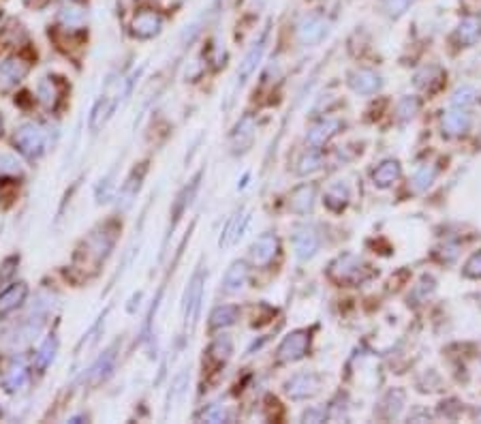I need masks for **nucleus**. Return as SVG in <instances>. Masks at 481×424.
<instances>
[{
    "instance_id": "nucleus-1",
    "label": "nucleus",
    "mask_w": 481,
    "mask_h": 424,
    "mask_svg": "<svg viewBox=\"0 0 481 424\" xmlns=\"http://www.w3.org/2000/svg\"><path fill=\"white\" fill-rule=\"evenodd\" d=\"M370 266L360 260L358 255L353 253H344L340 257H336L330 264V277L336 283H344V285H360L366 279H370Z\"/></svg>"
},
{
    "instance_id": "nucleus-2",
    "label": "nucleus",
    "mask_w": 481,
    "mask_h": 424,
    "mask_svg": "<svg viewBox=\"0 0 481 424\" xmlns=\"http://www.w3.org/2000/svg\"><path fill=\"white\" fill-rule=\"evenodd\" d=\"M45 142H47V135H45L41 124H37V122H24L13 135L15 148L28 159H37L43 155Z\"/></svg>"
},
{
    "instance_id": "nucleus-3",
    "label": "nucleus",
    "mask_w": 481,
    "mask_h": 424,
    "mask_svg": "<svg viewBox=\"0 0 481 424\" xmlns=\"http://www.w3.org/2000/svg\"><path fill=\"white\" fill-rule=\"evenodd\" d=\"M311 345V334L306 330H295L283 339V343L278 345V358L283 362H295L301 360L308 352Z\"/></svg>"
},
{
    "instance_id": "nucleus-4",
    "label": "nucleus",
    "mask_w": 481,
    "mask_h": 424,
    "mask_svg": "<svg viewBox=\"0 0 481 424\" xmlns=\"http://www.w3.org/2000/svg\"><path fill=\"white\" fill-rule=\"evenodd\" d=\"M116 234H118V230H114L112 226H103V228L96 230L88 238L86 251L94 260V264H100V262H103L110 255V251H112L114 244H116Z\"/></svg>"
},
{
    "instance_id": "nucleus-5",
    "label": "nucleus",
    "mask_w": 481,
    "mask_h": 424,
    "mask_svg": "<svg viewBox=\"0 0 481 424\" xmlns=\"http://www.w3.org/2000/svg\"><path fill=\"white\" fill-rule=\"evenodd\" d=\"M116 358H118V343H114L112 347H107L103 354H100L94 364L88 368L86 373V378L84 382L90 384V386H98V384H103L110 375H112V371L116 366Z\"/></svg>"
},
{
    "instance_id": "nucleus-6",
    "label": "nucleus",
    "mask_w": 481,
    "mask_h": 424,
    "mask_svg": "<svg viewBox=\"0 0 481 424\" xmlns=\"http://www.w3.org/2000/svg\"><path fill=\"white\" fill-rule=\"evenodd\" d=\"M163 15L157 13V11H139L135 17H133V24H131V33L133 37L137 39H152L157 37L161 31H163Z\"/></svg>"
},
{
    "instance_id": "nucleus-7",
    "label": "nucleus",
    "mask_w": 481,
    "mask_h": 424,
    "mask_svg": "<svg viewBox=\"0 0 481 424\" xmlns=\"http://www.w3.org/2000/svg\"><path fill=\"white\" fill-rule=\"evenodd\" d=\"M204 285H206V272L197 270L193 274V279L186 287V296H184V319L186 321H195L199 313L201 298H204Z\"/></svg>"
},
{
    "instance_id": "nucleus-8",
    "label": "nucleus",
    "mask_w": 481,
    "mask_h": 424,
    "mask_svg": "<svg viewBox=\"0 0 481 424\" xmlns=\"http://www.w3.org/2000/svg\"><path fill=\"white\" fill-rule=\"evenodd\" d=\"M327 33V22L321 15H306L297 26V41L301 45H315Z\"/></svg>"
},
{
    "instance_id": "nucleus-9",
    "label": "nucleus",
    "mask_w": 481,
    "mask_h": 424,
    "mask_svg": "<svg viewBox=\"0 0 481 424\" xmlns=\"http://www.w3.org/2000/svg\"><path fill=\"white\" fill-rule=\"evenodd\" d=\"M317 392H319V378L311 371L297 373V375H293L287 382V394L291 398H295V401H299V398L315 396Z\"/></svg>"
},
{
    "instance_id": "nucleus-10",
    "label": "nucleus",
    "mask_w": 481,
    "mask_h": 424,
    "mask_svg": "<svg viewBox=\"0 0 481 424\" xmlns=\"http://www.w3.org/2000/svg\"><path fill=\"white\" fill-rule=\"evenodd\" d=\"M278 236L276 234H263V236H259L255 242H252V246H250V260H252V264L255 266H268L274 257H276V253H278Z\"/></svg>"
},
{
    "instance_id": "nucleus-11",
    "label": "nucleus",
    "mask_w": 481,
    "mask_h": 424,
    "mask_svg": "<svg viewBox=\"0 0 481 424\" xmlns=\"http://www.w3.org/2000/svg\"><path fill=\"white\" fill-rule=\"evenodd\" d=\"M255 118L252 116H244L238 124L236 129L231 133V139H229V146H231V153L234 155H240V153H246L252 139H255Z\"/></svg>"
},
{
    "instance_id": "nucleus-12",
    "label": "nucleus",
    "mask_w": 481,
    "mask_h": 424,
    "mask_svg": "<svg viewBox=\"0 0 481 424\" xmlns=\"http://www.w3.org/2000/svg\"><path fill=\"white\" fill-rule=\"evenodd\" d=\"M28 296V285L26 283H11L7 289L0 291V317H5L13 311H17Z\"/></svg>"
},
{
    "instance_id": "nucleus-13",
    "label": "nucleus",
    "mask_w": 481,
    "mask_h": 424,
    "mask_svg": "<svg viewBox=\"0 0 481 424\" xmlns=\"http://www.w3.org/2000/svg\"><path fill=\"white\" fill-rule=\"evenodd\" d=\"M265 47H268V28L261 33V37L257 39V43L250 47V52L246 54V58L242 60L240 65V71H238V80L240 84H244L250 76H252V71L257 69V65L261 62L263 54H265Z\"/></svg>"
},
{
    "instance_id": "nucleus-14",
    "label": "nucleus",
    "mask_w": 481,
    "mask_h": 424,
    "mask_svg": "<svg viewBox=\"0 0 481 424\" xmlns=\"http://www.w3.org/2000/svg\"><path fill=\"white\" fill-rule=\"evenodd\" d=\"M28 69L30 67H28L26 60H21L17 56H11V58L0 62V82H3L5 88L15 86V84H19L24 78L28 76Z\"/></svg>"
},
{
    "instance_id": "nucleus-15",
    "label": "nucleus",
    "mask_w": 481,
    "mask_h": 424,
    "mask_svg": "<svg viewBox=\"0 0 481 424\" xmlns=\"http://www.w3.org/2000/svg\"><path fill=\"white\" fill-rule=\"evenodd\" d=\"M293 244L299 260H311L319 251V236L313 228H299L293 236Z\"/></svg>"
},
{
    "instance_id": "nucleus-16",
    "label": "nucleus",
    "mask_w": 481,
    "mask_h": 424,
    "mask_svg": "<svg viewBox=\"0 0 481 424\" xmlns=\"http://www.w3.org/2000/svg\"><path fill=\"white\" fill-rule=\"evenodd\" d=\"M37 99L41 101L43 108L47 110H56L60 99H62V92H60V86H58V80L56 78H41L39 84H37Z\"/></svg>"
},
{
    "instance_id": "nucleus-17",
    "label": "nucleus",
    "mask_w": 481,
    "mask_h": 424,
    "mask_svg": "<svg viewBox=\"0 0 481 424\" xmlns=\"http://www.w3.org/2000/svg\"><path fill=\"white\" fill-rule=\"evenodd\" d=\"M445 80V71L439 65H428L415 73V86L426 92H435L443 86Z\"/></svg>"
},
{
    "instance_id": "nucleus-18",
    "label": "nucleus",
    "mask_w": 481,
    "mask_h": 424,
    "mask_svg": "<svg viewBox=\"0 0 481 424\" xmlns=\"http://www.w3.org/2000/svg\"><path fill=\"white\" fill-rule=\"evenodd\" d=\"M340 127H342V122L336 120V118H325V120H321L319 124H315V127L311 129V133H308V144H311L313 148H319V146L327 144V142H330V139L338 133Z\"/></svg>"
},
{
    "instance_id": "nucleus-19",
    "label": "nucleus",
    "mask_w": 481,
    "mask_h": 424,
    "mask_svg": "<svg viewBox=\"0 0 481 424\" xmlns=\"http://www.w3.org/2000/svg\"><path fill=\"white\" fill-rule=\"evenodd\" d=\"M28 382H30L28 368L24 366L21 362H13V364L5 371L3 388H5L9 394H15V392H21L24 388H26V386H28Z\"/></svg>"
},
{
    "instance_id": "nucleus-20",
    "label": "nucleus",
    "mask_w": 481,
    "mask_h": 424,
    "mask_svg": "<svg viewBox=\"0 0 481 424\" xmlns=\"http://www.w3.org/2000/svg\"><path fill=\"white\" fill-rule=\"evenodd\" d=\"M349 84H351L353 90L360 92V94H372V92H376L378 88L383 86V80L378 78L374 71L360 69V71H356V73L351 76Z\"/></svg>"
},
{
    "instance_id": "nucleus-21",
    "label": "nucleus",
    "mask_w": 481,
    "mask_h": 424,
    "mask_svg": "<svg viewBox=\"0 0 481 424\" xmlns=\"http://www.w3.org/2000/svg\"><path fill=\"white\" fill-rule=\"evenodd\" d=\"M315 206V187L313 185H301L297 187L289 197V210L295 214H306Z\"/></svg>"
},
{
    "instance_id": "nucleus-22",
    "label": "nucleus",
    "mask_w": 481,
    "mask_h": 424,
    "mask_svg": "<svg viewBox=\"0 0 481 424\" xmlns=\"http://www.w3.org/2000/svg\"><path fill=\"white\" fill-rule=\"evenodd\" d=\"M349 199H351V189H349V185H347L344 180H338V183H334L330 189L325 191L323 202H325V206L330 208V210L340 212V210L347 208Z\"/></svg>"
},
{
    "instance_id": "nucleus-23",
    "label": "nucleus",
    "mask_w": 481,
    "mask_h": 424,
    "mask_svg": "<svg viewBox=\"0 0 481 424\" xmlns=\"http://www.w3.org/2000/svg\"><path fill=\"white\" fill-rule=\"evenodd\" d=\"M443 133L447 135H462L469 131L471 127V116L464 112V108L460 110H451L443 116Z\"/></svg>"
},
{
    "instance_id": "nucleus-24",
    "label": "nucleus",
    "mask_w": 481,
    "mask_h": 424,
    "mask_svg": "<svg viewBox=\"0 0 481 424\" xmlns=\"http://www.w3.org/2000/svg\"><path fill=\"white\" fill-rule=\"evenodd\" d=\"M400 176H402V167H400V163H398L396 159H387V161H383L381 165H378V167L372 171V180H374V185H376V187H381V189L392 187V185H394Z\"/></svg>"
},
{
    "instance_id": "nucleus-25",
    "label": "nucleus",
    "mask_w": 481,
    "mask_h": 424,
    "mask_svg": "<svg viewBox=\"0 0 481 424\" xmlns=\"http://www.w3.org/2000/svg\"><path fill=\"white\" fill-rule=\"evenodd\" d=\"M248 221H250V214L248 212H238L231 217V221L227 223V228L220 236V246H231L240 240V236L244 234L246 226H248Z\"/></svg>"
},
{
    "instance_id": "nucleus-26",
    "label": "nucleus",
    "mask_w": 481,
    "mask_h": 424,
    "mask_svg": "<svg viewBox=\"0 0 481 424\" xmlns=\"http://www.w3.org/2000/svg\"><path fill=\"white\" fill-rule=\"evenodd\" d=\"M246 279H248V268H246V264H244V262H234V264L229 266V270H227L225 279H222V289H225L227 294H236V291H240V289L244 287Z\"/></svg>"
},
{
    "instance_id": "nucleus-27",
    "label": "nucleus",
    "mask_w": 481,
    "mask_h": 424,
    "mask_svg": "<svg viewBox=\"0 0 481 424\" xmlns=\"http://www.w3.org/2000/svg\"><path fill=\"white\" fill-rule=\"evenodd\" d=\"M56 352H58V339H56L54 334H49V337L41 343V347L37 349V354H35V366H37L39 373L47 371V366L54 362Z\"/></svg>"
},
{
    "instance_id": "nucleus-28",
    "label": "nucleus",
    "mask_w": 481,
    "mask_h": 424,
    "mask_svg": "<svg viewBox=\"0 0 481 424\" xmlns=\"http://www.w3.org/2000/svg\"><path fill=\"white\" fill-rule=\"evenodd\" d=\"M402 405H404V392L396 388V390H390L381 398V403H378L376 412L381 418H396L402 412Z\"/></svg>"
},
{
    "instance_id": "nucleus-29",
    "label": "nucleus",
    "mask_w": 481,
    "mask_h": 424,
    "mask_svg": "<svg viewBox=\"0 0 481 424\" xmlns=\"http://www.w3.org/2000/svg\"><path fill=\"white\" fill-rule=\"evenodd\" d=\"M455 35H458V41H460L462 45H473V43H477V41L481 39V19H479V17H473V15L464 17V19L460 22L458 31H455Z\"/></svg>"
},
{
    "instance_id": "nucleus-30",
    "label": "nucleus",
    "mask_w": 481,
    "mask_h": 424,
    "mask_svg": "<svg viewBox=\"0 0 481 424\" xmlns=\"http://www.w3.org/2000/svg\"><path fill=\"white\" fill-rule=\"evenodd\" d=\"M240 317V309L234 305H222L216 307L210 315V328H227V326H234Z\"/></svg>"
},
{
    "instance_id": "nucleus-31",
    "label": "nucleus",
    "mask_w": 481,
    "mask_h": 424,
    "mask_svg": "<svg viewBox=\"0 0 481 424\" xmlns=\"http://www.w3.org/2000/svg\"><path fill=\"white\" fill-rule=\"evenodd\" d=\"M143 176H146V167H139V171L133 169V173H131V176L126 178V183L122 185V189H120V202H122L124 208L129 206V204L133 202V199H135V195L139 193V187H141Z\"/></svg>"
},
{
    "instance_id": "nucleus-32",
    "label": "nucleus",
    "mask_w": 481,
    "mask_h": 424,
    "mask_svg": "<svg viewBox=\"0 0 481 424\" xmlns=\"http://www.w3.org/2000/svg\"><path fill=\"white\" fill-rule=\"evenodd\" d=\"M231 354H234V343H231L229 337H218L208 349L210 360H214L216 364H225L227 360L231 358Z\"/></svg>"
},
{
    "instance_id": "nucleus-33",
    "label": "nucleus",
    "mask_w": 481,
    "mask_h": 424,
    "mask_svg": "<svg viewBox=\"0 0 481 424\" xmlns=\"http://www.w3.org/2000/svg\"><path fill=\"white\" fill-rule=\"evenodd\" d=\"M435 178H437V167H435L432 163L421 165V167L417 169V173L413 176V180H411V187H413V191L421 193V191H426L430 185L435 183Z\"/></svg>"
},
{
    "instance_id": "nucleus-34",
    "label": "nucleus",
    "mask_w": 481,
    "mask_h": 424,
    "mask_svg": "<svg viewBox=\"0 0 481 424\" xmlns=\"http://www.w3.org/2000/svg\"><path fill=\"white\" fill-rule=\"evenodd\" d=\"M84 19H86V15H84V9H80V7H67V9L60 11V22L64 24L67 28L82 26Z\"/></svg>"
},
{
    "instance_id": "nucleus-35",
    "label": "nucleus",
    "mask_w": 481,
    "mask_h": 424,
    "mask_svg": "<svg viewBox=\"0 0 481 424\" xmlns=\"http://www.w3.org/2000/svg\"><path fill=\"white\" fill-rule=\"evenodd\" d=\"M321 165H323V157H321V153L313 151V153H308V155H304V157H301L297 171L301 173V176H306V173H311V171H317Z\"/></svg>"
},
{
    "instance_id": "nucleus-36",
    "label": "nucleus",
    "mask_w": 481,
    "mask_h": 424,
    "mask_svg": "<svg viewBox=\"0 0 481 424\" xmlns=\"http://www.w3.org/2000/svg\"><path fill=\"white\" fill-rule=\"evenodd\" d=\"M419 110V101L415 96H404L402 101L398 103V118L400 120H409L417 114Z\"/></svg>"
},
{
    "instance_id": "nucleus-37",
    "label": "nucleus",
    "mask_w": 481,
    "mask_h": 424,
    "mask_svg": "<svg viewBox=\"0 0 481 424\" xmlns=\"http://www.w3.org/2000/svg\"><path fill=\"white\" fill-rule=\"evenodd\" d=\"M475 96H477V92H475L471 86H462V88H458V90L453 92L451 103H453L455 108H466V105L475 103Z\"/></svg>"
},
{
    "instance_id": "nucleus-38",
    "label": "nucleus",
    "mask_w": 481,
    "mask_h": 424,
    "mask_svg": "<svg viewBox=\"0 0 481 424\" xmlns=\"http://www.w3.org/2000/svg\"><path fill=\"white\" fill-rule=\"evenodd\" d=\"M17 264H19V257L11 255L3 262V266H0V285H5L7 281L13 279V274L17 272Z\"/></svg>"
},
{
    "instance_id": "nucleus-39",
    "label": "nucleus",
    "mask_w": 481,
    "mask_h": 424,
    "mask_svg": "<svg viewBox=\"0 0 481 424\" xmlns=\"http://www.w3.org/2000/svg\"><path fill=\"white\" fill-rule=\"evenodd\" d=\"M413 3H415V0H385V11L392 17H400Z\"/></svg>"
},
{
    "instance_id": "nucleus-40",
    "label": "nucleus",
    "mask_w": 481,
    "mask_h": 424,
    "mask_svg": "<svg viewBox=\"0 0 481 424\" xmlns=\"http://www.w3.org/2000/svg\"><path fill=\"white\" fill-rule=\"evenodd\" d=\"M464 277L469 279H481V251L471 255L464 264Z\"/></svg>"
},
{
    "instance_id": "nucleus-41",
    "label": "nucleus",
    "mask_w": 481,
    "mask_h": 424,
    "mask_svg": "<svg viewBox=\"0 0 481 424\" xmlns=\"http://www.w3.org/2000/svg\"><path fill=\"white\" fill-rule=\"evenodd\" d=\"M201 418H204L206 422H225L227 420V409L222 405H212V407H208L204 414H201Z\"/></svg>"
},
{
    "instance_id": "nucleus-42",
    "label": "nucleus",
    "mask_w": 481,
    "mask_h": 424,
    "mask_svg": "<svg viewBox=\"0 0 481 424\" xmlns=\"http://www.w3.org/2000/svg\"><path fill=\"white\" fill-rule=\"evenodd\" d=\"M112 178H114V173H110L105 180H100V185L96 189V199H98V202H107V199L112 197V189H114Z\"/></svg>"
},
{
    "instance_id": "nucleus-43",
    "label": "nucleus",
    "mask_w": 481,
    "mask_h": 424,
    "mask_svg": "<svg viewBox=\"0 0 481 424\" xmlns=\"http://www.w3.org/2000/svg\"><path fill=\"white\" fill-rule=\"evenodd\" d=\"M0 171H3V173H15V171H19V163L15 161V157L3 153V155H0Z\"/></svg>"
},
{
    "instance_id": "nucleus-44",
    "label": "nucleus",
    "mask_w": 481,
    "mask_h": 424,
    "mask_svg": "<svg viewBox=\"0 0 481 424\" xmlns=\"http://www.w3.org/2000/svg\"><path fill=\"white\" fill-rule=\"evenodd\" d=\"M325 418H327V414H325L323 407H311L308 412H304V416H301L304 422H323Z\"/></svg>"
},
{
    "instance_id": "nucleus-45",
    "label": "nucleus",
    "mask_w": 481,
    "mask_h": 424,
    "mask_svg": "<svg viewBox=\"0 0 481 424\" xmlns=\"http://www.w3.org/2000/svg\"><path fill=\"white\" fill-rule=\"evenodd\" d=\"M5 133V120H3V114H0V137H3Z\"/></svg>"
},
{
    "instance_id": "nucleus-46",
    "label": "nucleus",
    "mask_w": 481,
    "mask_h": 424,
    "mask_svg": "<svg viewBox=\"0 0 481 424\" xmlns=\"http://www.w3.org/2000/svg\"><path fill=\"white\" fill-rule=\"evenodd\" d=\"M479 418H481V412H479Z\"/></svg>"
}]
</instances>
